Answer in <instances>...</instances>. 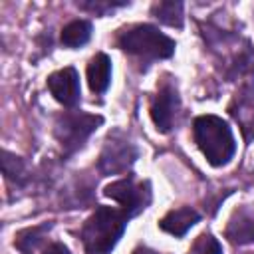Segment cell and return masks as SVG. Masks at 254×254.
Returning <instances> with one entry per match:
<instances>
[{
	"instance_id": "obj_1",
	"label": "cell",
	"mask_w": 254,
	"mask_h": 254,
	"mask_svg": "<svg viewBox=\"0 0 254 254\" xmlns=\"http://www.w3.org/2000/svg\"><path fill=\"white\" fill-rule=\"evenodd\" d=\"M129 214L111 206H97L81 228V242L85 254H111L123 236Z\"/></svg>"
},
{
	"instance_id": "obj_2",
	"label": "cell",
	"mask_w": 254,
	"mask_h": 254,
	"mask_svg": "<svg viewBox=\"0 0 254 254\" xmlns=\"http://www.w3.org/2000/svg\"><path fill=\"white\" fill-rule=\"evenodd\" d=\"M194 143L212 167L226 165L236 151V141L228 123L216 115H200L192 123Z\"/></svg>"
},
{
	"instance_id": "obj_3",
	"label": "cell",
	"mask_w": 254,
	"mask_h": 254,
	"mask_svg": "<svg viewBox=\"0 0 254 254\" xmlns=\"http://www.w3.org/2000/svg\"><path fill=\"white\" fill-rule=\"evenodd\" d=\"M117 44L123 52L143 60H167L175 54V40L149 24H137L121 30Z\"/></svg>"
},
{
	"instance_id": "obj_4",
	"label": "cell",
	"mask_w": 254,
	"mask_h": 254,
	"mask_svg": "<svg viewBox=\"0 0 254 254\" xmlns=\"http://www.w3.org/2000/svg\"><path fill=\"white\" fill-rule=\"evenodd\" d=\"M103 123L101 115H91L83 111H65L58 115L54 125V135L64 151V155H71L83 147L87 137Z\"/></svg>"
},
{
	"instance_id": "obj_5",
	"label": "cell",
	"mask_w": 254,
	"mask_h": 254,
	"mask_svg": "<svg viewBox=\"0 0 254 254\" xmlns=\"http://www.w3.org/2000/svg\"><path fill=\"white\" fill-rule=\"evenodd\" d=\"M103 194L113 198L115 202H119L121 210H125L129 216L139 214L151 202V187H149V183H135L133 177L119 179V181L107 185Z\"/></svg>"
},
{
	"instance_id": "obj_6",
	"label": "cell",
	"mask_w": 254,
	"mask_h": 254,
	"mask_svg": "<svg viewBox=\"0 0 254 254\" xmlns=\"http://www.w3.org/2000/svg\"><path fill=\"white\" fill-rule=\"evenodd\" d=\"M135 159H137V149L133 147V143L125 139L109 137L99 155L97 167L103 175H117V173H125L127 169H131Z\"/></svg>"
},
{
	"instance_id": "obj_7",
	"label": "cell",
	"mask_w": 254,
	"mask_h": 254,
	"mask_svg": "<svg viewBox=\"0 0 254 254\" xmlns=\"http://www.w3.org/2000/svg\"><path fill=\"white\" fill-rule=\"evenodd\" d=\"M181 109V97L171 83H165L151 101V119L161 133H169Z\"/></svg>"
},
{
	"instance_id": "obj_8",
	"label": "cell",
	"mask_w": 254,
	"mask_h": 254,
	"mask_svg": "<svg viewBox=\"0 0 254 254\" xmlns=\"http://www.w3.org/2000/svg\"><path fill=\"white\" fill-rule=\"evenodd\" d=\"M50 93L65 107H73L79 101V77L73 67H64L48 77Z\"/></svg>"
},
{
	"instance_id": "obj_9",
	"label": "cell",
	"mask_w": 254,
	"mask_h": 254,
	"mask_svg": "<svg viewBox=\"0 0 254 254\" xmlns=\"http://www.w3.org/2000/svg\"><path fill=\"white\" fill-rule=\"evenodd\" d=\"M226 238L238 246L254 242V204H244L232 214L226 226Z\"/></svg>"
},
{
	"instance_id": "obj_10",
	"label": "cell",
	"mask_w": 254,
	"mask_h": 254,
	"mask_svg": "<svg viewBox=\"0 0 254 254\" xmlns=\"http://www.w3.org/2000/svg\"><path fill=\"white\" fill-rule=\"evenodd\" d=\"M198 218L200 216H198L196 210H192L190 206H181V208L169 210L161 218L159 226H161V230H165V232H169L173 236H185L198 222Z\"/></svg>"
},
{
	"instance_id": "obj_11",
	"label": "cell",
	"mask_w": 254,
	"mask_h": 254,
	"mask_svg": "<svg viewBox=\"0 0 254 254\" xmlns=\"http://www.w3.org/2000/svg\"><path fill=\"white\" fill-rule=\"evenodd\" d=\"M111 81V60L105 54H95L87 64V83L93 93H103Z\"/></svg>"
},
{
	"instance_id": "obj_12",
	"label": "cell",
	"mask_w": 254,
	"mask_h": 254,
	"mask_svg": "<svg viewBox=\"0 0 254 254\" xmlns=\"http://www.w3.org/2000/svg\"><path fill=\"white\" fill-rule=\"evenodd\" d=\"M50 230H52V222H44V224H38V226L24 228V230L16 232V236H14V246H16L22 254H34V252L42 246V242H44V238H46V234H48Z\"/></svg>"
},
{
	"instance_id": "obj_13",
	"label": "cell",
	"mask_w": 254,
	"mask_h": 254,
	"mask_svg": "<svg viewBox=\"0 0 254 254\" xmlns=\"http://www.w3.org/2000/svg\"><path fill=\"white\" fill-rule=\"evenodd\" d=\"M91 36V24L87 20H73L62 30V44L65 48H79L87 44Z\"/></svg>"
},
{
	"instance_id": "obj_14",
	"label": "cell",
	"mask_w": 254,
	"mask_h": 254,
	"mask_svg": "<svg viewBox=\"0 0 254 254\" xmlns=\"http://www.w3.org/2000/svg\"><path fill=\"white\" fill-rule=\"evenodd\" d=\"M151 14L167 26H183V2H155L151 6Z\"/></svg>"
},
{
	"instance_id": "obj_15",
	"label": "cell",
	"mask_w": 254,
	"mask_h": 254,
	"mask_svg": "<svg viewBox=\"0 0 254 254\" xmlns=\"http://www.w3.org/2000/svg\"><path fill=\"white\" fill-rule=\"evenodd\" d=\"M2 171H4V177L8 181H16L20 183L22 177H24V161L8 151H2Z\"/></svg>"
},
{
	"instance_id": "obj_16",
	"label": "cell",
	"mask_w": 254,
	"mask_h": 254,
	"mask_svg": "<svg viewBox=\"0 0 254 254\" xmlns=\"http://www.w3.org/2000/svg\"><path fill=\"white\" fill-rule=\"evenodd\" d=\"M192 254H222V246L212 234H200L192 244Z\"/></svg>"
},
{
	"instance_id": "obj_17",
	"label": "cell",
	"mask_w": 254,
	"mask_h": 254,
	"mask_svg": "<svg viewBox=\"0 0 254 254\" xmlns=\"http://www.w3.org/2000/svg\"><path fill=\"white\" fill-rule=\"evenodd\" d=\"M129 2H103V0H89V2H77L79 8L83 10H89L97 16H103L107 10H113V8H121V6H127Z\"/></svg>"
},
{
	"instance_id": "obj_18",
	"label": "cell",
	"mask_w": 254,
	"mask_h": 254,
	"mask_svg": "<svg viewBox=\"0 0 254 254\" xmlns=\"http://www.w3.org/2000/svg\"><path fill=\"white\" fill-rule=\"evenodd\" d=\"M44 254H69V250H67V246H64L62 242H54V244H50V246L44 250Z\"/></svg>"
},
{
	"instance_id": "obj_19",
	"label": "cell",
	"mask_w": 254,
	"mask_h": 254,
	"mask_svg": "<svg viewBox=\"0 0 254 254\" xmlns=\"http://www.w3.org/2000/svg\"><path fill=\"white\" fill-rule=\"evenodd\" d=\"M133 254H159V252H155V250H151L147 246H139V248L133 250Z\"/></svg>"
}]
</instances>
